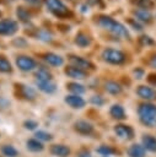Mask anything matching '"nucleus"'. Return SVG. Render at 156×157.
Listing matches in <instances>:
<instances>
[{"instance_id": "nucleus-30", "label": "nucleus", "mask_w": 156, "mask_h": 157, "mask_svg": "<svg viewBox=\"0 0 156 157\" xmlns=\"http://www.w3.org/2000/svg\"><path fill=\"white\" fill-rule=\"evenodd\" d=\"M36 137H37V140H42V141H50L52 140V135L45 132V131H42V130L36 132Z\"/></svg>"}, {"instance_id": "nucleus-1", "label": "nucleus", "mask_w": 156, "mask_h": 157, "mask_svg": "<svg viewBox=\"0 0 156 157\" xmlns=\"http://www.w3.org/2000/svg\"><path fill=\"white\" fill-rule=\"evenodd\" d=\"M97 22L101 27H103L104 29L112 32L113 34H115L118 37H129V33H128V29L125 28V26H123L122 23L117 22L115 20H113L108 16H101Z\"/></svg>"}, {"instance_id": "nucleus-5", "label": "nucleus", "mask_w": 156, "mask_h": 157, "mask_svg": "<svg viewBox=\"0 0 156 157\" xmlns=\"http://www.w3.org/2000/svg\"><path fill=\"white\" fill-rule=\"evenodd\" d=\"M18 29V25L15 20H0V34L11 36Z\"/></svg>"}, {"instance_id": "nucleus-32", "label": "nucleus", "mask_w": 156, "mask_h": 157, "mask_svg": "<svg viewBox=\"0 0 156 157\" xmlns=\"http://www.w3.org/2000/svg\"><path fill=\"white\" fill-rule=\"evenodd\" d=\"M38 38L42 39V40L48 42V40H52V34H50L48 31H41V32L38 33Z\"/></svg>"}, {"instance_id": "nucleus-23", "label": "nucleus", "mask_w": 156, "mask_h": 157, "mask_svg": "<svg viewBox=\"0 0 156 157\" xmlns=\"http://www.w3.org/2000/svg\"><path fill=\"white\" fill-rule=\"evenodd\" d=\"M134 13H135V16H136L138 20L144 21V22H149L151 20V17H152L151 13H150V11L146 10V9H138Z\"/></svg>"}, {"instance_id": "nucleus-15", "label": "nucleus", "mask_w": 156, "mask_h": 157, "mask_svg": "<svg viewBox=\"0 0 156 157\" xmlns=\"http://www.w3.org/2000/svg\"><path fill=\"white\" fill-rule=\"evenodd\" d=\"M50 152L58 157H66L70 153V150L68 146H64V145H53L50 148Z\"/></svg>"}, {"instance_id": "nucleus-6", "label": "nucleus", "mask_w": 156, "mask_h": 157, "mask_svg": "<svg viewBox=\"0 0 156 157\" xmlns=\"http://www.w3.org/2000/svg\"><path fill=\"white\" fill-rule=\"evenodd\" d=\"M16 65L22 71H31V70H33L36 67V61L29 56L22 55V56H18L16 59Z\"/></svg>"}, {"instance_id": "nucleus-9", "label": "nucleus", "mask_w": 156, "mask_h": 157, "mask_svg": "<svg viewBox=\"0 0 156 157\" xmlns=\"http://www.w3.org/2000/svg\"><path fill=\"white\" fill-rule=\"evenodd\" d=\"M114 131H115V134H117L119 137H122V139H131L133 135H134L133 129H131L130 126L123 125V124L117 125V126L114 128Z\"/></svg>"}, {"instance_id": "nucleus-39", "label": "nucleus", "mask_w": 156, "mask_h": 157, "mask_svg": "<svg viewBox=\"0 0 156 157\" xmlns=\"http://www.w3.org/2000/svg\"><path fill=\"white\" fill-rule=\"evenodd\" d=\"M150 64H151V66H152V67H155V69H156V55H155V56L151 59Z\"/></svg>"}, {"instance_id": "nucleus-37", "label": "nucleus", "mask_w": 156, "mask_h": 157, "mask_svg": "<svg viewBox=\"0 0 156 157\" xmlns=\"http://www.w3.org/2000/svg\"><path fill=\"white\" fill-rule=\"evenodd\" d=\"M134 75L136 76V78H142V76H144V70L136 69V70H134Z\"/></svg>"}, {"instance_id": "nucleus-24", "label": "nucleus", "mask_w": 156, "mask_h": 157, "mask_svg": "<svg viewBox=\"0 0 156 157\" xmlns=\"http://www.w3.org/2000/svg\"><path fill=\"white\" fill-rule=\"evenodd\" d=\"M20 90H21V96L25 97V98H27V99H33V98L36 97L34 90L31 88V87H28V86L21 85V86H20Z\"/></svg>"}, {"instance_id": "nucleus-3", "label": "nucleus", "mask_w": 156, "mask_h": 157, "mask_svg": "<svg viewBox=\"0 0 156 157\" xmlns=\"http://www.w3.org/2000/svg\"><path fill=\"white\" fill-rule=\"evenodd\" d=\"M102 58L104 61L114 65H119L125 61V54L118 49H112V48L104 49L102 52Z\"/></svg>"}, {"instance_id": "nucleus-38", "label": "nucleus", "mask_w": 156, "mask_h": 157, "mask_svg": "<svg viewBox=\"0 0 156 157\" xmlns=\"http://www.w3.org/2000/svg\"><path fill=\"white\" fill-rule=\"evenodd\" d=\"M129 22H130V25H131V26H133V27H134L135 29H138V31H140V29H142V28H141V26H140V25H139L138 22H134L133 20H130Z\"/></svg>"}, {"instance_id": "nucleus-20", "label": "nucleus", "mask_w": 156, "mask_h": 157, "mask_svg": "<svg viewBox=\"0 0 156 157\" xmlns=\"http://www.w3.org/2000/svg\"><path fill=\"white\" fill-rule=\"evenodd\" d=\"M109 113H111V115H112L114 119H124V118H125V112H124L123 107L119 105V104L112 105Z\"/></svg>"}, {"instance_id": "nucleus-26", "label": "nucleus", "mask_w": 156, "mask_h": 157, "mask_svg": "<svg viewBox=\"0 0 156 157\" xmlns=\"http://www.w3.org/2000/svg\"><path fill=\"white\" fill-rule=\"evenodd\" d=\"M2 153H4L6 157H16V156L18 155L17 150H16L15 147L10 146V145H5V146H2Z\"/></svg>"}, {"instance_id": "nucleus-14", "label": "nucleus", "mask_w": 156, "mask_h": 157, "mask_svg": "<svg viewBox=\"0 0 156 157\" xmlns=\"http://www.w3.org/2000/svg\"><path fill=\"white\" fill-rule=\"evenodd\" d=\"M44 60H45L48 64H50L52 66H60V65H63V63H64V59H63L60 55L54 54V53H47V54L44 55Z\"/></svg>"}, {"instance_id": "nucleus-18", "label": "nucleus", "mask_w": 156, "mask_h": 157, "mask_svg": "<svg viewBox=\"0 0 156 157\" xmlns=\"http://www.w3.org/2000/svg\"><path fill=\"white\" fill-rule=\"evenodd\" d=\"M142 145H144V148H146L151 152L156 151V139L151 135H145L142 137Z\"/></svg>"}, {"instance_id": "nucleus-40", "label": "nucleus", "mask_w": 156, "mask_h": 157, "mask_svg": "<svg viewBox=\"0 0 156 157\" xmlns=\"http://www.w3.org/2000/svg\"><path fill=\"white\" fill-rule=\"evenodd\" d=\"M87 2H88L90 5H96V4L99 2V0H87Z\"/></svg>"}, {"instance_id": "nucleus-36", "label": "nucleus", "mask_w": 156, "mask_h": 157, "mask_svg": "<svg viewBox=\"0 0 156 157\" xmlns=\"http://www.w3.org/2000/svg\"><path fill=\"white\" fill-rule=\"evenodd\" d=\"M14 44H15V45H17V47L20 48L21 45H22V47L27 45V42H26L23 38H18V39H15V40H14Z\"/></svg>"}, {"instance_id": "nucleus-33", "label": "nucleus", "mask_w": 156, "mask_h": 157, "mask_svg": "<svg viewBox=\"0 0 156 157\" xmlns=\"http://www.w3.org/2000/svg\"><path fill=\"white\" fill-rule=\"evenodd\" d=\"M91 103L97 105V107H99V105H102L104 103V99L101 96H93V97H91Z\"/></svg>"}, {"instance_id": "nucleus-21", "label": "nucleus", "mask_w": 156, "mask_h": 157, "mask_svg": "<svg viewBox=\"0 0 156 157\" xmlns=\"http://www.w3.org/2000/svg\"><path fill=\"white\" fill-rule=\"evenodd\" d=\"M36 78L37 81H48V80H52V74L45 67L41 66L36 72Z\"/></svg>"}, {"instance_id": "nucleus-27", "label": "nucleus", "mask_w": 156, "mask_h": 157, "mask_svg": "<svg viewBox=\"0 0 156 157\" xmlns=\"http://www.w3.org/2000/svg\"><path fill=\"white\" fill-rule=\"evenodd\" d=\"M9 71H11L10 61L6 58L0 56V72H9Z\"/></svg>"}, {"instance_id": "nucleus-12", "label": "nucleus", "mask_w": 156, "mask_h": 157, "mask_svg": "<svg viewBox=\"0 0 156 157\" xmlns=\"http://www.w3.org/2000/svg\"><path fill=\"white\" fill-rule=\"evenodd\" d=\"M65 74L71 77V78H77V80H82L86 77V72L79 67H75V66H69L65 69Z\"/></svg>"}, {"instance_id": "nucleus-4", "label": "nucleus", "mask_w": 156, "mask_h": 157, "mask_svg": "<svg viewBox=\"0 0 156 157\" xmlns=\"http://www.w3.org/2000/svg\"><path fill=\"white\" fill-rule=\"evenodd\" d=\"M45 5L49 9V11H52L55 16L65 17L68 15H71L70 11L68 10L66 5L63 4L60 0H45Z\"/></svg>"}, {"instance_id": "nucleus-29", "label": "nucleus", "mask_w": 156, "mask_h": 157, "mask_svg": "<svg viewBox=\"0 0 156 157\" xmlns=\"http://www.w3.org/2000/svg\"><path fill=\"white\" fill-rule=\"evenodd\" d=\"M97 152H98L99 155L107 157V156L114 153V150H113L112 147H109V146H104V145H102V146H99V147L97 148Z\"/></svg>"}, {"instance_id": "nucleus-10", "label": "nucleus", "mask_w": 156, "mask_h": 157, "mask_svg": "<svg viewBox=\"0 0 156 157\" xmlns=\"http://www.w3.org/2000/svg\"><path fill=\"white\" fill-rule=\"evenodd\" d=\"M74 126H75V130L80 134H82V135H88L93 130V126L90 123H87L86 120H79V121L75 123Z\"/></svg>"}, {"instance_id": "nucleus-2", "label": "nucleus", "mask_w": 156, "mask_h": 157, "mask_svg": "<svg viewBox=\"0 0 156 157\" xmlns=\"http://www.w3.org/2000/svg\"><path fill=\"white\" fill-rule=\"evenodd\" d=\"M140 120L147 125V126H154L156 124V105L150 104V103H145L141 104L138 109Z\"/></svg>"}, {"instance_id": "nucleus-31", "label": "nucleus", "mask_w": 156, "mask_h": 157, "mask_svg": "<svg viewBox=\"0 0 156 157\" xmlns=\"http://www.w3.org/2000/svg\"><path fill=\"white\" fill-rule=\"evenodd\" d=\"M135 4L138 6H140L141 9H146V10H149L150 7L154 6V2L151 0H135Z\"/></svg>"}, {"instance_id": "nucleus-16", "label": "nucleus", "mask_w": 156, "mask_h": 157, "mask_svg": "<svg viewBox=\"0 0 156 157\" xmlns=\"http://www.w3.org/2000/svg\"><path fill=\"white\" fill-rule=\"evenodd\" d=\"M128 155L130 157H145V148L141 145L134 144L129 147L128 150Z\"/></svg>"}, {"instance_id": "nucleus-8", "label": "nucleus", "mask_w": 156, "mask_h": 157, "mask_svg": "<svg viewBox=\"0 0 156 157\" xmlns=\"http://www.w3.org/2000/svg\"><path fill=\"white\" fill-rule=\"evenodd\" d=\"M65 102L71 107V108H75V109H80L85 105V99L81 98L80 96H76V94H69L65 97Z\"/></svg>"}, {"instance_id": "nucleus-41", "label": "nucleus", "mask_w": 156, "mask_h": 157, "mask_svg": "<svg viewBox=\"0 0 156 157\" xmlns=\"http://www.w3.org/2000/svg\"><path fill=\"white\" fill-rule=\"evenodd\" d=\"M80 157H91V156H90L88 152H81L80 153Z\"/></svg>"}, {"instance_id": "nucleus-35", "label": "nucleus", "mask_w": 156, "mask_h": 157, "mask_svg": "<svg viewBox=\"0 0 156 157\" xmlns=\"http://www.w3.org/2000/svg\"><path fill=\"white\" fill-rule=\"evenodd\" d=\"M140 43L144 44V45H145V44L147 45V44H154V40H152L150 37H147V36H142V37L140 38Z\"/></svg>"}, {"instance_id": "nucleus-19", "label": "nucleus", "mask_w": 156, "mask_h": 157, "mask_svg": "<svg viewBox=\"0 0 156 157\" xmlns=\"http://www.w3.org/2000/svg\"><path fill=\"white\" fill-rule=\"evenodd\" d=\"M104 88H106V91H107L108 93H111V94H118V93L122 92L120 85L117 83L115 81H107V82L104 83Z\"/></svg>"}, {"instance_id": "nucleus-28", "label": "nucleus", "mask_w": 156, "mask_h": 157, "mask_svg": "<svg viewBox=\"0 0 156 157\" xmlns=\"http://www.w3.org/2000/svg\"><path fill=\"white\" fill-rule=\"evenodd\" d=\"M16 13H17V17H18L20 20H22V21H28V20L31 18L29 12H28L27 10H25L23 7H18L17 11H16Z\"/></svg>"}, {"instance_id": "nucleus-13", "label": "nucleus", "mask_w": 156, "mask_h": 157, "mask_svg": "<svg viewBox=\"0 0 156 157\" xmlns=\"http://www.w3.org/2000/svg\"><path fill=\"white\" fill-rule=\"evenodd\" d=\"M36 83H37L38 88L41 91H43L44 93H53L57 90V85L52 80H48V81H37Z\"/></svg>"}, {"instance_id": "nucleus-17", "label": "nucleus", "mask_w": 156, "mask_h": 157, "mask_svg": "<svg viewBox=\"0 0 156 157\" xmlns=\"http://www.w3.org/2000/svg\"><path fill=\"white\" fill-rule=\"evenodd\" d=\"M75 44H77V45L81 47V48L88 47V45L91 44V38H90L87 34L80 32V33H77L76 37H75Z\"/></svg>"}, {"instance_id": "nucleus-42", "label": "nucleus", "mask_w": 156, "mask_h": 157, "mask_svg": "<svg viewBox=\"0 0 156 157\" xmlns=\"http://www.w3.org/2000/svg\"><path fill=\"white\" fill-rule=\"evenodd\" d=\"M27 1H29V2H32V4H38V2H39V0H27Z\"/></svg>"}, {"instance_id": "nucleus-11", "label": "nucleus", "mask_w": 156, "mask_h": 157, "mask_svg": "<svg viewBox=\"0 0 156 157\" xmlns=\"http://www.w3.org/2000/svg\"><path fill=\"white\" fill-rule=\"evenodd\" d=\"M136 92H138L139 97H141L144 99H149L150 101V99L156 98V91L152 90L149 86H139V88H138Z\"/></svg>"}, {"instance_id": "nucleus-25", "label": "nucleus", "mask_w": 156, "mask_h": 157, "mask_svg": "<svg viewBox=\"0 0 156 157\" xmlns=\"http://www.w3.org/2000/svg\"><path fill=\"white\" fill-rule=\"evenodd\" d=\"M68 90L70 92H72L74 94H76V96H79V94H81V93L85 92V87L82 85H80V83H76V82L68 83Z\"/></svg>"}, {"instance_id": "nucleus-34", "label": "nucleus", "mask_w": 156, "mask_h": 157, "mask_svg": "<svg viewBox=\"0 0 156 157\" xmlns=\"http://www.w3.org/2000/svg\"><path fill=\"white\" fill-rule=\"evenodd\" d=\"M37 126H38V124H37V121H34V120H26V121H25V128H26V129L33 130V129H36Z\"/></svg>"}, {"instance_id": "nucleus-7", "label": "nucleus", "mask_w": 156, "mask_h": 157, "mask_svg": "<svg viewBox=\"0 0 156 157\" xmlns=\"http://www.w3.org/2000/svg\"><path fill=\"white\" fill-rule=\"evenodd\" d=\"M69 60H70V63L72 64V66H75V67H79V69H93V64L90 61V60H87V59H84V58H81V56H75V55H71L70 58H69Z\"/></svg>"}, {"instance_id": "nucleus-22", "label": "nucleus", "mask_w": 156, "mask_h": 157, "mask_svg": "<svg viewBox=\"0 0 156 157\" xmlns=\"http://www.w3.org/2000/svg\"><path fill=\"white\" fill-rule=\"evenodd\" d=\"M27 147H28V150H31L33 152H39V151L43 150L44 146H43V144L39 140H37V139H29V140H27Z\"/></svg>"}]
</instances>
